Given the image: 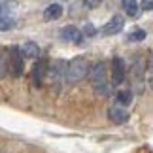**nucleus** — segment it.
<instances>
[{"instance_id": "2", "label": "nucleus", "mask_w": 153, "mask_h": 153, "mask_svg": "<svg viewBox=\"0 0 153 153\" xmlns=\"http://www.w3.org/2000/svg\"><path fill=\"white\" fill-rule=\"evenodd\" d=\"M89 79H91V85H93V89H95V93H98V95H102V97H106L110 93V85H108V79H106V64L102 61L97 62L95 66L91 68Z\"/></svg>"}, {"instance_id": "11", "label": "nucleus", "mask_w": 153, "mask_h": 153, "mask_svg": "<svg viewBox=\"0 0 153 153\" xmlns=\"http://www.w3.org/2000/svg\"><path fill=\"white\" fill-rule=\"evenodd\" d=\"M121 6H123V10H125V13L128 17H138L140 15V4L134 2V0H123Z\"/></svg>"}, {"instance_id": "18", "label": "nucleus", "mask_w": 153, "mask_h": 153, "mask_svg": "<svg viewBox=\"0 0 153 153\" xmlns=\"http://www.w3.org/2000/svg\"><path fill=\"white\" fill-rule=\"evenodd\" d=\"M98 4H100V2H83V6H85V8H97Z\"/></svg>"}, {"instance_id": "5", "label": "nucleus", "mask_w": 153, "mask_h": 153, "mask_svg": "<svg viewBox=\"0 0 153 153\" xmlns=\"http://www.w3.org/2000/svg\"><path fill=\"white\" fill-rule=\"evenodd\" d=\"M49 70H48V64H45V61H36L34 62V66H32V72H30V78H32V83L40 87L44 83V78H45V74H48Z\"/></svg>"}, {"instance_id": "13", "label": "nucleus", "mask_w": 153, "mask_h": 153, "mask_svg": "<svg viewBox=\"0 0 153 153\" xmlns=\"http://www.w3.org/2000/svg\"><path fill=\"white\" fill-rule=\"evenodd\" d=\"M13 25H15V19H13V17H0V32L11 30Z\"/></svg>"}, {"instance_id": "1", "label": "nucleus", "mask_w": 153, "mask_h": 153, "mask_svg": "<svg viewBox=\"0 0 153 153\" xmlns=\"http://www.w3.org/2000/svg\"><path fill=\"white\" fill-rule=\"evenodd\" d=\"M89 72H91L89 61H87L85 57H74L66 66L64 79H66L68 83H78V81H81L85 76H89Z\"/></svg>"}, {"instance_id": "8", "label": "nucleus", "mask_w": 153, "mask_h": 153, "mask_svg": "<svg viewBox=\"0 0 153 153\" xmlns=\"http://www.w3.org/2000/svg\"><path fill=\"white\" fill-rule=\"evenodd\" d=\"M108 115H110V119L115 123V125H125V123L128 121V111L127 110H123L121 106H111V108L108 110Z\"/></svg>"}, {"instance_id": "12", "label": "nucleus", "mask_w": 153, "mask_h": 153, "mask_svg": "<svg viewBox=\"0 0 153 153\" xmlns=\"http://www.w3.org/2000/svg\"><path fill=\"white\" fill-rule=\"evenodd\" d=\"M115 100L119 102L121 106H128L132 102V93L128 91V89H125V91H119L117 93V97H115Z\"/></svg>"}, {"instance_id": "16", "label": "nucleus", "mask_w": 153, "mask_h": 153, "mask_svg": "<svg viewBox=\"0 0 153 153\" xmlns=\"http://www.w3.org/2000/svg\"><path fill=\"white\" fill-rule=\"evenodd\" d=\"M97 34V28L93 23H85L83 25V36H95Z\"/></svg>"}, {"instance_id": "17", "label": "nucleus", "mask_w": 153, "mask_h": 153, "mask_svg": "<svg viewBox=\"0 0 153 153\" xmlns=\"http://www.w3.org/2000/svg\"><path fill=\"white\" fill-rule=\"evenodd\" d=\"M144 10H153V0H146V2L142 4Z\"/></svg>"}, {"instance_id": "3", "label": "nucleus", "mask_w": 153, "mask_h": 153, "mask_svg": "<svg viewBox=\"0 0 153 153\" xmlns=\"http://www.w3.org/2000/svg\"><path fill=\"white\" fill-rule=\"evenodd\" d=\"M8 68L11 70V76L13 78H19L23 74V70H25V59L21 55V48H13L10 49V55H8Z\"/></svg>"}, {"instance_id": "9", "label": "nucleus", "mask_w": 153, "mask_h": 153, "mask_svg": "<svg viewBox=\"0 0 153 153\" xmlns=\"http://www.w3.org/2000/svg\"><path fill=\"white\" fill-rule=\"evenodd\" d=\"M62 15V6L61 4H49L48 8L44 10V19L45 21H57L59 17Z\"/></svg>"}, {"instance_id": "4", "label": "nucleus", "mask_w": 153, "mask_h": 153, "mask_svg": "<svg viewBox=\"0 0 153 153\" xmlns=\"http://www.w3.org/2000/svg\"><path fill=\"white\" fill-rule=\"evenodd\" d=\"M125 76H127L125 61H123L121 57H114V61H111V83L121 85L123 81H125Z\"/></svg>"}, {"instance_id": "14", "label": "nucleus", "mask_w": 153, "mask_h": 153, "mask_svg": "<svg viewBox=\"0 0 153 153\" xmlns=\"http://www.w3.org/2000/svg\"><path fill=\"white\" fill-rule=\"evenodd\" d=\"M128 42H142V40H146V30H134L127 36Z\"/></svg>"}, {"instance_id": "15", "label": "nucleus", "mask_w": 153, "mask_h": 153, "mask_svg": "<svg viewBox=\"0 0 153 153\" xmlns=\"http://www.w3.org/2000/svg\"><path fill=\"white\" fill-rule=\"evenodd\" d=\"M6 70H10V68H8V59H6L4 51L0 49V78L6 74Z\"/></svg>"}, {"instance_id": "6", "label": "nucleus", "mask_w": 153, "mask_h": 153, "mask_svg": "<svg viewBox=\"0 0 153 153\" xmlns=\"http://www.w3.org/2000/svg\"><path fill=\"white\" fill-rule=\"evenodd\" d=\"M123 25H125V19H123V15H114V17H111V19L102 27V34H104V36H114V34L121 32Z\"/></svg>"}, {"instance_id": "7", "label": "nucleus", "mask_w": 153, "mask_h": 153, "mask_svg": "<svg viewBox=\"0 0 153 153\" xmlns=\"http://www.w3.org/2000/svg\"><path fill=\"white\" fill-rule=\"evenodd\" d=\"M61 40H64V42H72V44H81V40H83V32H81L78 27L66 25L61 30Z\"/></svg>"}, {"instance_id": "20", "label": "nucleus", "mask_w": 153, "mask_h": 153, "mask_svg": "<svg viewBox=\"0 0 153 153\" xmlns=\"http://www.w3.org/2000/svg\"><path fill=\"white\" fill-rule=\"evenodd\" d=\"M0 8H2V6H0ZM0 11H2V10H0Z\"/></svg>"}, {"instance_id": "19", "label": "nucleus", "mask_w": 153, "mask_h": 153, "mask_svg": "<svg viewBox=\"0 0 153 153\" xmlns=\"http://www.w3.org/2000/svg\"><path fill=\"white\" fill-rule=\"evenodd\" d=\"M148 68H149V72L153 74V55H151V59H149V64H148Z\"/></svg>"}, {"instance_id": "10", "label": "nucleus", "mask_w": 153, "mask_h": 153, "mask_svg": "<svg viewBox=\"0 0 153 153\" xmlns=\"http://www.w3.org/2000/svg\"><path fill=\"white\" fill-rule=\"evenodd\" d=\"M21 55L27 57V59H36V57L40 55L38 44H34V42H25V44L21 45Z\"/></svg>"}]
</instances>
